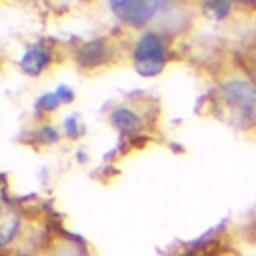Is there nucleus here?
Masks as SVG:
<instances>
[{"label":"nucleus","instance_id":"f257e3e1","mask_svg":"<svg viewBox=\"0 0 256 256\" xmlns=\"http://www.w3.org/2000/svg\"><path fill=\"white\" fill-rule=\"evenodd\" d=\"M218 102L233 116V122L251 126L256 122V86L240 64L222 74L217 81Z\"/></svg>","mask_w":256,"mask_h":256},{"label":"nucleus","instance_id":"f03ea898","mask_svg":"<svg viewBox=\"0 0 256 256\" xmlns=\"http://www.w3.org/2000/svg\"><path fill=\"white\" fill-rule=\"evenodd\" d=\"M184 4L172 2H111V9L118 20L134 27H144L152 24L160 14H170L183 9Z\"/></svg>","mask_w":256,"mask_h":256},{"label":"nucleus","instance_id":"7ed1b4c3","mask_svg":"<svg viewBox=\"0 0 256 256\" xmlns=\"http://www.w3.org/2000/svg\"><path fill=\"white\" fill-rule=\"evenodd\" d=\"M132 60L142 76L150 77L162 72L166 63V48L162 36L152 30L146 32L134 45Z\"/></svg>","mask_w":256,"mask_h":256},{"label":"nucleus","instance_id":"20e7f679","mask_svg":"<svg viewBox=\"0 0 256 256\" xmlns=\"http://www.w3.org/2000/svg\"><path fill=\"white\" fill-rule=\"evenodd\" d=\"M18 230V214L0 197V248L13 238Z\"/></svg>","mask_w":256,"mask_h":256},{"label":"nucleus","instance_id":"39448f33","mask_svg":"<svg viewBox=\"0 0 256 256\" xmlns=\"http://www.w3.org/2000/svg\"><path fill=\"white\" fill-rule=\"evenodd\" d=\"M48 63H50V54L42 45L30 47L26 52V56L22 58V68L26 70L27 74H30V76H38Z\"/></svg>","mask_w":256,"mask_h":256},{"label":"nucleus","instance_id":"423d86ee","mask_svg":"<svg viewBox=\"0 0 256 256\" xmlns=\"http://www.w3.org/2000/svg\"><path fill=\"white\" fill-rule=\"evenodd\" d=\"M106 43L97 40V42H92L88 45L81 48V54H79V61H81L84 66H97L106 60Z\"/></svg>","mask_w":256,"mask_h":256},{"label":"nucleus","instance_id":"0eeeda50","mask_svg":"<svg viewBox=\"0 0 256 256\" xmlns=\"http://www.w3.org/2000/svg\"><path fill=\"white\" fill-rule=\"evenodd\" d=\"M240 68L244 70V74L251 79V82L256 86V40L251 43H248L246 47L240 50L238 56Z\"/></svg>","mask_w":256,"mask_h":256},{"label":"nucleus","instance_id":"6e6552de","mask_svg":"<svg viewBox=\"0 0 256 256\" xmlns=\"http://www.w3.org/2000/svg\"><path fill=\"white\" fill-rule=\"evenodd\" d=\"M72 97H74V95H72V92H70L68 88H60V90L54 92V94L43 95V97L40 98L38 108H42V110H47V111H52V110H56V108L60 106V104L72 100Z\"/></svg>","mask_w":256,"mask_h":256},{"label":"nucleus","instance_id":"1a4fd4ad","mask_svg":"<svg viewBox=\"0 0 256 256\" xmlns=\"http://www.w3.org/2000/svg\"><path fill=\"white\" fill-rule=\"evenodd\" d=\"M111 122L120 129V131L134 132L138 129V118L134 113L129 110H115L111 115Z\"/></svg>","mask_w":256,"mask_h":256}]
</instances>
